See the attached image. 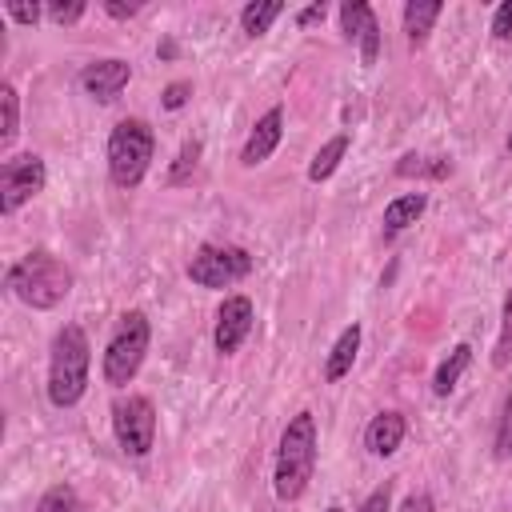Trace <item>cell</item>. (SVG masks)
I'll return each instance as SVG.
<instances>
[{"mask_svg":"<svg viewBox=\"0 0 512 512\" xmlns=\"http://www.w3.org/2000/svg\"><path fill=\"white\" fill-rule=\"evenodd\" d=\"M324 12H328L324 4H308V8H300V12H296V28H312V24H320Z\"/></svg>","mask_w":512,"mask_h":512,"instance_id":"1f68e13d","label":"cell"},{"mask_svg":"<svg viewBox=\"0 0 512 512\" xmlns=\"http://www.w3.org/2000/svg\"><path fill=\"white\" fill-rule=\"evenodd\" d=\"M280 136H284V108L276 104V108H268V112L252 124V132H248V140H244V148H240V164H244V168L264 164V160L276 152Z\"/></svg>","mask_w":512,"mask_h":512,"instance_id":"7c38bea8","label":"cell"},{"mask_svg":"<svg viewBox=\"0 0 512 512\" xmlns=\"http://www.w3.org/2000/svg\"><path fill=\"white\" fill-rule=\"evenodd\" d=\"M152 156H156V136H152L148 120L128 116L108 132V180L116 188H124V192L136 188L148 176Z\"/></svg>","mask_w":512,"mask_h":512,"instance_id":"277c9868","label":"cell"},{"mask_svg":"<svg viewBox=\"0 0 512 512\" xmlns=\"http://www.w3.org/2000/svg\"><path fill=\"white\" fill-rule=\"evenodd\" d=\"M4 12L16 20V24H36L40 20V4H20V0H8Z\"/></svg>","mask_w":512,"mask_h":512,"instance_id":"f546056e","label":"cell"},{"mask_svg":"<svg viewBox=\"0 0 512 512\" xmlns=\"http://www.w3.org/2000/svg\"><path fill=\"white\" fill-rule=\"evenodd\" d=\"M188 96H192V84H188V80H172V84L160 92V104H164L168 112H176V108L188 104Z\"/></svg>","mask_w":512,"mask_h":512,"instance_id":"f1b7e54d","label":"cell"},{"mask_svg":"<svg viewBox=\"0 0 512 512\" xmlns=\"http://www.w3.org/2000/svg\"><path fill=\"white\" fill-rule=\"evenodd\" d=\"M88 368H92V344L80 324H64L52 336L48 352V400L52 408H76L88 392Z\"/></svg>","mask_w":512,"mask_h":512,"instance_id":"3957f363","label":"cell"},{"mask_svg":"<svg viewBox=\"0 0 512 512\" xmlns=\"http://www.w3.org/2000/svg\"><path fill=\"white\" fill-rule=\"evenodd\" d=\"M404 436H408V420H404V412H396V408H384V412H376L372 420H368V428H364V448L372 452V456H392L400 444H404Z\"/></svg>","mask_w":512,"mask_h":512,"instance_id":"4fadbf2b","label":"cell"},{"mask_svg":"<svg viewBox=\"0 0 512 512\" xmlns=\"http://www.w3.org/2000/svg\"><path fill=\"white\" fill-rule=\"evenodd\" d=\"M356 512H392V484L384 480V484H376L364 500H360V508Z\"/></svg>","mask_w":512,"mask_h":512,"instance_id":"4316f807","label":"cell"},{"mask_svg":"<svg viewBox=\"0 0 512 512\" xmlns=\"http://www.w3.org/2000/svg\"><path fill=\"white\" fill-rule=\"evenodd\" d=\"M0 104H4V128H0V148H12L20 132V96L12 84H0Z\"/></svg>","mask_w":512,"mask_h":512,"instance_id":"603a6c76","label":"cell"},{"mask_svg":"<svg viewBox=\"0 0 512 512\" xmlns=\"http://www.w3.org/2000/svg\"><path fill=\"white\" fill-rule=\"evenodd\" d=\"M324 512H344V508H340V504H328V508H324Z\"/></svg>","mask_w":512,"mask_h":512,"instance_id":"e575fe53","label":"cell"},{"mask_svg":"<svg viewBox=\"0 0 512 512\" xmlns=\"http://www.w3.org/2000/svg\"><path fill=\"white\" fill-rule=\"evenodd\" d=\"M512 364V288L504 292V308H500V332H496V348H492V368H508Z\"/></svg>","mask_w":512,"mask_h":512,"instance_id":"7402d4cb","label":"cell"},{"mask_svg":"<svg viewBox=\"0 0 512 512\" xmlns=\"http://www.w3.org/2000/svg\"><path fill=\"white\" fill-rule=\"evenodd\" d=\"M340 28H344L348 40L360 44V60L364 64H376V56H380V24H376V12L368 4H360V0H348V4H340Z\"/></svg>","mask_w":512,"mask_h":512,"instance_id":"8fae6325","label":"cell"},{"mask_svg":"<svg viewBox=\"0 0 512 512\" xmlns=\"http://www.w3.org/2000/svg\"><path fill=\"white\" fill-rule=\"evenodd\" d=\"M444 4L440 0H408L404 4V36H408V48H420L432 32V24L440 20Z\"/></svg>","mask_w":512,"mask_h":512,"instance_id":"9a60e30c","label":"cell"},{"mask_svg":"<svg viewBox=\"0 0 512 512\" xmlns=\"http://www.w3.org/2000/svg\"><path fill=\"white\" fill-rule=\"evenodd\" d=\"M104 12H108V16H116V20H128V16H136V12H140V4H116V0H108V4H104Z\"/></svg>","mask_w":512,"mask_h":512,"instance_id":"d6a6232c","label":"cell"},{"mask_svg":"<svg viewBox=\"0 0 512 512\" xmlns=\"http://www.w3.org/2000/svg\"><path fill=\"white\" fill-rule=\"evenodd\" d=\"M48 184V168L36 152H16V156H4L0 164V212L12 216L20 212L32 196H40Z\"/></svg>","mask_w":512,"mask_h":512,"instance_id":"ba28073f","label":"cell"},{"mask_svg":"<svg viewBox=\"0 0 512 512\" xmlns=\"http://www.w3.org/2000/svg\"><path fill=\"white\" fill-rule=\"evenodd\" d=\"M128 80H132V64L120 56H104V60H92L80 68V88L100 104H112L128 88Z\"/></svg>","mask_w":512,"mask_h":512,"instance_id":"30bf717a","label":"cell"},{"mask_svg":"<svg viewBox=\"0 0 512 512\" xmlns=\"http://www.w3.org/2000/svg\"><path fill=\"white\" fill-rule=\"evenodd\" d=\"M4 288L20 304H28L36 312H48V308H56L72 292V268L56 252H48V248H32V252H24L20 260L8 264Z\"/></svg>","mask_w":512,"mask_h":512,"instance_id":"7a4b0ae2","label":"cell"},{"mask_svg":"<svg viewBox=\"0 0 512 512\" xmlns=\"http://www.w3.org/2000/svg\"><path fill=\"white\" fill-rule=\"evenodd\" d=\"M196 160H200V140H184V148H180V156L168 172V184H184L188 172H196Z\"/></svg>","mask_w":512,"mask_h":512,"instance_id":"cb8c5ba5","label":"cell"},{"mask_svg":"<svg viewBox=\"0 0 512 512\" xmlns=\"http://www.w3.org/2000/svg\"><path fill=\"white\" fill-rule=\"evenodd\" d=\"M44 12H48V20H52V24H76V20L84 16V0H68V4H64V0H56V4H48Z\"/></svg>","mask_w":512,"mask_h":512,"instance_id":"484cf974","label":"cell"},{"mask_svg":"<svg viewBox=\"0 0 512 512\" xmlns=\"http://www.w3.org/2000/svg\"><path fill=\"white\" fill-rule=\"evenodd\" d=\"M396 512H436V500H432L428 492H408Z\"/></svg>","mask_w":512,"mask_h":512,"instance_id":"4dcf8cb0","label":"cell"},{"mask_svg":"<svg viewBox=\"0 0 512 512\" xmlns=\"http://www.w3.org/2000/svg\"><path fill=\"white\" fill-rule=\"evenodd\" d=\"M280 16H284L280 0H252L240 8V28H244V36H264Z\"/></svg>","mask_w":512,"mask_h":512,"instance_id":"d6986e66","label":"cell"},{"mask_svg":"<svg viewBox=\"0 0 512 512\" xmlns=\"http://www.w3.org/2000/svg\"><path fill=\"white\" fill-rule=\"evenodd\" d=\"M360 324L352 320L340 336H336V344L328 348V356H324V380L328 384H340L348 372H352V364H356V352H360Z\"/></svg>","mask_w":512,"mask_h":512,"instance_id":"5bb4252c","label":"cell"},{"mask_svg":"<svg viewBox=\"0 0 512 512\" xmlns=\"http://www.w3.org/2000/svg\"><path fill=\"white\" fill-rule=\"evenodd\" d=\"M252 320H256V308L248 296H224V304L216 308V328H212V344L220 356H232L240 352V344L248 340L252 332Z\"/></svg>","mask_w":512,"mask_h":512,"instance_id":"9c48e42d","label":"cell"},{"mask_svg":"<svg viewBox=\"0 0 512 512\" xmlns=\"http://www.w3.org/2000/svg\"><path fill=\"white\" fill-rule=\"evenodd\" d=\"M32 512H84V500H80V492L72 484H52V488L40 492Z\"/></svg>","mask_w":512,"mask_h":512,"instance_id":"44dd1931","label":"cell"},{"mask_svg":"<svg viewBox=\"0 0 512 512\" xmlns=\"http://www.w3.org/2000/svg\"><path fill=\"white\" fill-rule=\"evenodd\" d=\"M396 176H432V180H444V176H452V164L444 156H416V152H408V156H400Z\"/></svg>","mask_w":512,"mask_h":512,"instance_id":"ffe728a7","label":"cell"},{"mask_svg":"<svg viewBox=\"0 0 512 512\" xmlns=\"http://www.w3.org/2000/svg\"><path fill=\"white\" fill-rule=\"evenodd\" d=\"M148 344H152V324L140 308L124 312L104 344V360H100V372H104V384L112 388H124L136 380L144 356H148Z\"/></svg>","mask_w":512,"mask_h":512,"instance_id":"5b68a950","label":"cell"},{"mask_svg":"<svg viewBox=\"0 0 512 512\" xmlns=\"http://www.w3.org/2000/svg\"><path fill=\"white\" fill-rule=\"evenodd\" d=\"M112 436L124 456H148L156 448V404L140 392H128L112 404Z\"/></svg>","mask_w":512,"mask_h":512,"instance_id":"52a82bcc","label":"cell"},{"mask_svg":"<svg viewBox=\"0 0 512 512\" xmlns=\"http://www.w3.org/2000/svg\"><path fill=\"white\" fill-rule=\"evenodd\" d=\"M496 460H512V392L504 396L500 424H496Z\"/></svg>","mask_w":512,"mask_h":512,"instance_id":"d4e9b609","label":"cell"},{"mask_svg":"<svg viewBox=\"0 0 512 512\" xmlns=\"http://www.w3.org/2000/svg\"><path fill=\"white\" fill-rule=\"evenodd\" d=\"M424 208H428V196L424 192H404V196L388 200L384 204V236H396V232L412 228L424 216Z\"/></svg>","mask_w":512,"mask_h":512,"instance_id":"2e32d148","label":"cell"},{"mask_svg":"<svg viewBox=\"0 0 512 512\" xmlns=\"http://www.w3.org/2000/svg\"><path fill=\"white\" fill-rule=\"evenodd\" d=\"M316 456H320V436H316V416L304 408L296 412L276 444V464H272V492L276 500L292 504L308 492L312 476H316Z\"/></svg>","mask_w":512,"mask_h":512,"instance_id":"6da1fadb","label":"cell"},{"mask_svg":"<svg viewBox=\"0 0 512 512\" xmlns=\"http://www.w3.org/2000/svg\"><path fill=\"white\" fill-rule=\"evenodd\" d=\"M492 40L512 44V0H504V4L492 12Z\"/></svg>","mask_w":512,"mask_h":512,"instance_id":"83f0119b","label":"cell"},{"mask_svg":"<svg viewBox=\"0 0 512 512\" xmlns=\"http://www.w3.org/2000/svg\"><path fill=\"white\" fill-rule=\"evenodd\" d=\"M156 52H160V56H164V60H172V56H176V44H172V40H164V44H160V48H156Z\"/></svg>","mask_w":512,"mask_h":512,"instance_id":"836d02e7","label":"cell"},{"mask_svg":"<svg viewBox=\"0 0 512 512\" xmlns=\"http://www.w3.org/2000/svg\"><path fill=\"white\" fill-rule=\"evenodd\" d=\"M468 364H472V344H456V348L436 364V372H432V392H436V396H448V392L460 384V376L468 372Z\"/></svg>","mask_w":512,"mask_h":512,"instance_id":"ac0fdd59","label":"cell"},{"mask_svg":"<svg viewBox=\"0 0 512 512\" xmlns=\"http://www.w3.org/2000/svg\"><path fill=\"white\" fill-rule=\"evenodd\" d=\"M184 272L200 288H232L252 276V252L240 244H200Z\"/></svg>","mask_w":512,"mask_h":512,"instance_id":"8992f818","label":"cell"},{"mask_svg":"<svg viewBox=\"0 0 512 512\" xmlns=\"http://www.w3.org/2000/svg\"><path fill=\"white\" fill-rule=\"evenodd\" d=\"M348 148H352V132H336L332 140H324V144L316 148L312 164H308V180H312V184L328 180V176L340 168V160L348 156Z\"/></svg>","mask_w":512,"mask_h":512,"instance_id":"e0dca14e","label":"cell"}]
</instances>
